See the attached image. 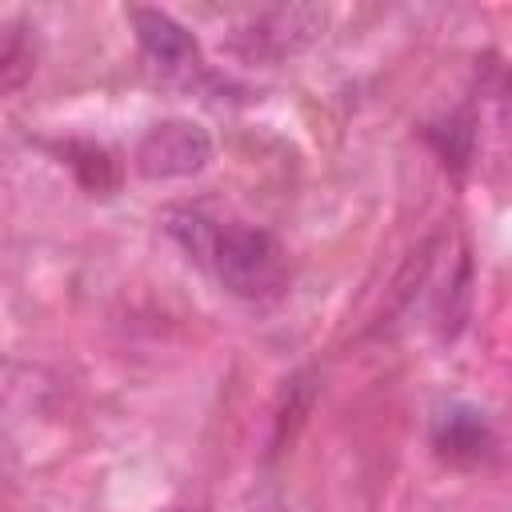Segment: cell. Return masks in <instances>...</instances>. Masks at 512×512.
Listing matches in <instances>:
<instances>
[{
	"label": "cell",
	"instance_id": "1",
	"mask_svg": "<svg viewBox=\"0 0 512 512\" xmlns=\"http://www.w3.org/2000/svg\"><path fill=\"white\" fill-rule=\"evenodd\" d=\"M168 232L200 264H208L216 272L224 292H232L240 300H272L288 284L284 248L276 244L272 232H264L256 224H240V220L216 224L200 212H172Z\"/></svg>",
	"mask_w": 512,
	"mask_h": 512
},
{
	"label": "cell",
	"instance_id": "2",
	"mask_svg": "<svg viewBox=\"0 0 512 512\" xmlns=\"http://www.w3.org/2000/svg\"><path fill=\"white\" fill-rule=\"evenodd\" d=\"M212 160V136L196 120H160L152 124L132 152V168L144 180H184L204 172Z\"/></svg>",
	"mask_w": 512,
	"mask_h": 512
},
{
	"label": "cell",
	"instance_id": "3",
	"mask_svg": "<svg viewBox=\"0 0 512 512\" xmlns=\"http://www.w3.org/2000/svg\"><path fill=\"white\" fill-rule=\"evenodd\" d=\"M128 24H132V32H136V44H140V52L160 68V72H168V76H196L200 68H204V60H200V44H196V36L180 24V20H172L168 12H160V8H128Z\"/></svg>",
	"mask_w": 512,
	"mask_h": 512
},
{
	"label": "cell",
	"instance_id": "4",
	"mask_svg": "<svg viewBox=\"0 0 512 512\" xmlns=\"http://www.w3.org/2000/svg\"><path fill=\"white\" fill-rule=\"evenodd\" d=\"M324 28V8L312 4H292V8H272L252 16L248 28H240V52L248 56H284L308 44Z\"/></svg>",
	"mask_w": 512,
	"mask_h": 512
},
{
	"label": "cell",
	"instance_id": "5",
	"mask_svg": "<svg viewBox=\"0 0 512 512\" xmlns=\"http://www.w3.org/2000/svg\"><path fill=\"white\" fill-rule=\"evenodd\" d=\"M432 448L444 464L452 468H476L492 456L496 448V436L488 428V420L476 412V408H464V404H452L436 416L432 424Z\"/></svg>",
	"mask_w": 512,
	"mask_h": 512
},
{
	"label": "cell",
	"instance_id": "6",
	"mask_svg": "<svg viewBox=\"0 0 512 512\" xmlns=\"http://www.w3.org/2000/svg\"><path fill=\"white\" fill-rule=\"evenodd\" d=\"M60 156H64V164L72 168V176L80 180V188L88 196H112L116 192L120 172H116V160H112L108 148H100L92 140H64Z\"/></svg>",
	"mask_w": 512,
	"mask_h": 512
},
{
	"label": "cell",
	"instance_id": "7",
	"mask_svg": "<svg viewBox=\"0 0 512 512\" xmlns=\"http://www.w3.org/2000/svg\"><path fill=\"white\" fill-rule=\"evenodd\" d=\"M424 136L432 140V148L440 152V160L452 172H464L472 160V148H476V116H472V108H460V112L444 116L440 124H428Z\"/></svg>",
	"mask_w": 512,
	"mask_h": 512
},
{
	"label": "cell",
	"instance_id": "8",
	"mask_svg": "<svg viewBox=\"0 0 512 512\" xmlns=\"http://www.w3.org/2000/svg\"><path fill=\"white\" fill-rule=\"evenodd\" d=\"M36 68V48L32 36L20 24H4V40H0V88L16 92Z\"/></svg>",
	"mask_w": 512,
	"mask_h": 512
}]
</instances>
